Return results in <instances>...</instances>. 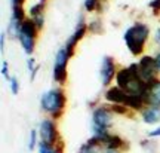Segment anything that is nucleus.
Returning a JSON list of instances; mask_svg holds the SVG:
<instances>
[{"mask_svg": "<svg viewBox=\"0 0 160 153\" xmlns=\"http://www.w3.org/2000/svg\"><path fill=\"white\" fill-rule=\"evenodd\" d=\"M40 3H45V0H40Z\"/></svg>", "mask_w": 160, "mask_h": 153, "instance_id": "obj_31", "label": "nucleus"}, {"mask_svg": "<svg viewBox=\"0 0 160 153\" xmlns=\"http://www.w3.org/2000/svg\"><path fill=\"white\" fill-rule=\"evenodd\" d=\"M36 31H37V27L33 23V19H25L22 25H21V31H19L18 39H19L21 45H22L24 51L27 52L28 55H31L33 51H34V39L37 36Z\"/></svg>", "mask_w": 160, "mask_h": 153, "instance_id": "obj_4", "label": "nucleus"}, {"mask_svg": "<svg viewBox=\"0 0 160 153\" xmlns=\"http://www.w3.org/2000/svg\"><path fill=\"white\" fill-rule=\"evenodd\" d=\"M86 33V25L83 23H79V25H77V29H76V31L73 34H71V37L68 39V42H67V45H65V52H67V55L68 57H73V54H74V48L76 45H77V42H79L83 36H85Z\"/></svg>", "mask_w": 160, "mask_h": 153, "instance_id": "obj_10", "label": "nucleus"}, {"mask_svg": "<svg viewBox=\"0 0 160 153\" xmlns=\"http://www.w3.org/2000/svg\"><path fill=\"white\" fill-rule=\"evenodd\" d=\"M150 30L148 27L142 23H137L133 24L132 27L125 31V36L123 39L126 42V46L129 48V51L133 54V55H139L144 49V43L148 37Z\"/></svg>", "mask_w": 160, "mask_h": 153, "instance_id": "obj_2", "label": "nucleus"}, {"mask_svg": "<svg viewBox=\"0 0 160 153\" xmlns=\"http://www.w3.org/2000/svg\"><path fill=\"white\" fill-rule=\"evenodd\" d=\"M11 89H12V94H18V91H19L18 80L15 79V77H11Z\"/></svg>", "mask_w": 160, "mask_h": 153, "instance_id": "obj_21", "label": "nucleus"}, {"mask_svg": "<svg viewBox=\"0 0 160 153\" xmlns=\"http://www.w3.org/2000/svg\"><path fill=\"white\" fill-rule=\"evenodd\" d=\"M142 118H144V122L145 124H156L160 120V107L159 106H151L148 107L145 112L142 113Z\"/></svg>", "mask_w": 160, "mask_h": 153, "instance_id": "obj_13", "label": "nucleus"}, {"mask_svg": "<svg viewBox=\"0 0 160 153\" xmlns=\"http://www.w3.org/2000/svg\"><path fill=\"white\" fill-rule=\"evenodd\" d=\"M85 8L88 11L99 9V0H85Z\"/></svg>", "mask_w": 160, "mask_h": 153, "instance_id": "obj_17", "label": "nucleus"}, {"mask_svg": "<svg viewBox=\"0 0 160 153\" xmlns=\"http://www.w3.org/2000/svg\"><path fill=\"white\" fill-rule=\"evenodd\" d=\"M156 64H157V68L160 70V54L157 55V57H156Z\"/></svg>", "mask_w": 160, "mask_h": 153, "instance_id": "obj_28", "label": "nucleus"}, {"mask_svg": "<svg viewBox=\"0 0 160 153\" xmlns=\"http://www.w3.org/2000/svg\"><path fill=\"white\" fill-rule=\"evenodd\" d=\"M105 153H117V150H111V149H107V152Z\"/></svg>", "mask_w": 160, "mask_h": 153, "instance_id": "obj_29", "label": "nucleus"}, {"mask_svg": "<svg viewBox=\"0 0 160 153\" xmlns=\"http://www.w3.org/2000/svg\"><path fill=\"white\" fill-rule=\"evenodd\" d=\"M64 106H65V94L59 88L46 92L42 97V108L46 110L48 113H51L55 119L62 114Z\"/></svg>", "mask_w": 160, "mask_h": 153, "instance_id": "obj_3", "label": "nucleus"}, {"mask_svg": "<svg viewBox=\"0 0 160 153\" xmlns=\"http://www.w3.org/2000/svg\"><path fill=\"white\" fill-rule=\"evenodd\" d=\"M39 152L40 153H57V150H55V147H53V146H51V144H46V143L40 141Z\"/></svg>", "mask_w": 160, "mask_h": 153, "instance_id": "obj_15", "label": "nucleus"}, {"mask_svg": "<svg viewBox=\"0 0 160 153\" xmlns=\"http://www.w3.org/2000/svg\"><path fill=\"white\" fill-rule=\"evenodd\" d=\"M68 55L65 49L58 51L57 57H55V66H53V79L59 82V83H65L67 80V61H68Z\"/></svg>", "mask_w": 160, "mask_h": 153, "instance_id": "obj_6", "label": "nucleus"}, {"mask_svg": "<svg viewBox=\"0 0 160 153\" xmlns=\"http://www.w3.org/2000/svg\"><path fill=\"white\" fill-rule=\"evenodd\" d=\"M157 39H160V30L157 31Z\"/></svg>", "mask_w": 160, "mask_h": 153, "instance_id": "obj_30", "label": "nucleus"}, {"mask_svg": "<svg viewBox=\"0 0 160 153\" xmlns=\"http://www.w3.org/2000/svg\"><path fill=\"white\" fill-rule=\"evenodd\" d=\"M128 97H129V94L125 92L119 86L110 88L108 91H107V94H105V98L110 103H113V104H125V106H126V101H128Z\"/></svg>", "mask_w": 160, "mask_h": 153, "instance_id": "obj_12", "label": "nucleus"}, {"mask_svg": "<svg viewBox=\"0 0 160 153\" xmlns=\"http://www.w3.org/2000/svg\"><path fill=\"white\" fill-rule=\"evenodd\" d=\"M111 110H113L114 113L123 114V113H126V106H120V104H116V106H111Z\"/></svg>", "mask_w": 160, "mask_h": 153, "instance_id": "obj_20", "label": "nucleus"}, {"mask_svg": "<svg viewBox=\"0 0 160 153\" xmlns=\"http://www.w3.org/2000/svg\"><path fill=\"white\" fill-rule=\"evenodd\" d=\"M111 125V112L107 107H99L93 112V132L95 135H104Z\"/></svg>", "mask_w": 160, "mask_h": 153, "instance_id": "obj_5", "label": "nucleus"}, {"mask_svg": "<svg viewBox=\"0 0 160 153\" xmlns=\"http://www.w3.org/2000/svg\"><path fill=\"white\" fill-rule=\"evenodd\" d=\"M30 13H31V18L37 17V15H43V3H37V5L31 6Z\"/></svg>", "mask_w": 160, "mask_h": 153, "instance_id": "obj_16", "label": "nucleus"}, {"mask_svg": "<svg viewBox=\"0 0 160 153\" xmlns=\"http://www.w3.org/2000/svg\"><path fill=\"white\" fill-rule=\"evenodd\" d=\"M119 88L131 95H144L147 91V82L141 77L138 64H132L128 68H122L116 74Z\"/></svg>", "mask_w": 160, "mask_h": 153, "instance_id": "obj_1", "label": "nucleus"}, {"mask_svg": "<svg viewBox=\"0 0 160 153\" xmlns=\"http://www.w3.org/2000/svg\"><path fill=\"white\" fill-rule=\"evenodd\" d=\"M145 103L151 106H160V80L151 79L147 82V91L144 94Z\"/></svg>", "mask_w": 160, "mask_h": 153, "instance_id": "obj_9", "label": "nucleus"}, {"mask_svg": "<svg viewBox=\"0 0 160 153\" xmlns=\"http://www.w3.org/2000/svg\"><path fill=\"white\" fill-rule=\"evenodd\" d=\"M159 135H160V128H157V129L150 132V137H159Z\"/></svg>", "mask_w": 160, "mask_h": 153, "instance_id": "obj_26", "label": "nucleus"}, {"mask_svg": "<svg viewBox=\"0 0 160 153\" xmlns=\"http://www.w3.org/2000/svg\"><path fill=\"white\" fill-rule=\"evenodd\" d=\"M99 25H101V23L99 21H93V23H91V25H89V29H91V31H93V33H98L99 31Z\"/></svg>", "mask_w": 160, "mask_h": 153, "instance_id": "obj_22", "label": "nucleus"}, {"mask_svg": "<svg viewBox=\"0 0 160 153\" xmlns=\"http://www.w3.org/2000/svg\"><path fill=\"white\" fill-rule=\"evenodd\" d=\"M138 68H139V74L145 82H148L151 79H156V71L159 70L157 68V64H156V58L151 57H142L141 61L138 64Z\"/></svg>", "mask_w": 160, "mask_h": 153, "instance_id": "obj_7", "label": "nucleus"}, {"mask_svg": "<svg viewBox=\"0 0 160 153\" xmlns=\"http://www.w3.org/2000/svg\"><path fill=\"white\" fill-rule=\"evenodd\" d=\"M40 138H42V143L51 144V146L57 143V128L52 120L45 119L40 124Z\"/></svg>", "mask_w": 160, "mask_h": 153, "instance_id": "obj_8", "label": "nucleus"}, {"mask_svg": "<svg viewBox=\"0 0 160 153\" xmlns=\"http://www.w3.org/2000/svg\"><path fill=\"white\" fill-rule=\"evenodd\" d=\"M150 6L154 9V12H159L160 11V0H153V2L150 3Z\"/></svg>", "mask_w": 160, "mask_h": 153, "instance_id": "obj_23", "label": "nucleus"}, {"mask_svg": "<svg viewBox=\"0 0 160 153\" xmlns=\"http://www.w3.org/2000/svg\"><path fill=\"white\" fill-rule=\"evenodd\" d=\"M36 137H37V132L34 129H31V134H30V143H28V149L33 150L36 146Z\"/></svg>", "mask_w": 160, "mask_h": 153, "instance_id": "obj_19", "label": "nucleus"}, {"mask_svg": "<svg viewBox=\"0 0 160 153\" xmlns=\"http://www.w3.org/2000/svg\"><path fill=\"white\" fill-rule=\"evenodd\" d=\"M99 144H101V141L98 140L97 137H93V138H91L86 144H83V146L80 147L79 153H97Z\"/></svg>", "mask_w": 160, "mask_h": 153, "instance_id": "obj_14", "label": "nucleus"}, {"mask_svg": "<svg viewBox=\"0 0 160 153\" xmlns=\"http://www.w3.org/2000/svg\"><path fill=\"white\" fill-rule=\"evenodd\" d=\"M116 73V64L113 61V58L105 57L102 60V66H101V77H102V83L108 85L111 79L114 77Z\"/></svg>", "mask_w": 160, "mask_h": 153, "instance_id": "obj_11", "label": "nucleus"}, {"mask_svg": "<svg viewBox=\"0 0 160 153\" xmlns=\"http://www.w3.org/2000/svg\"><path fill=\"white\" fill-rule=\"evenodd\" d=\"M2 73L5 74L8 79H9V76H8V62H6V61H3V64H2Z\"/></svg>", "mask_w": 160, "mask_h": 153, "instance_id": "obj_24", "label": "nucleus"}, {"mask_svg": "<svg viewBox=\"0 0 160 153\" xmlns=\"http://www.w3.org/2000/svg\"><path fill=\"white\" fill-rule=\"evenodd\" d=\"M0 45H2V51H3V46H5V33H2V36H0Z\"/></svg>", "mask_w": 160, "mask_h": 153, "instance_id": "obj_27", "label": "nucleus"}, {"mask_svg": "<svg viewBox=\"0 0 160 153\" xmlns=\"http://www.w3.org/2000/svg\"><path fill=\"white\" fill-rule=\"evenodd\" d=\"M28 68H30V73H31V80L36 77V73H37V67H36V62H34V60L33 58H30L28 60Z\"/></svg>", "mask_w": 160, "mask_h": 153, "instance_id": "obj_18", "label": "nucleus"}, {"mask_svg": "<svg viewBox=\"0 0 160 153\" xmlns=\"http://www.w3.org/2000/svg\"><path fill=\"white\" fill-rule=\"evenodd\" d=\"M11 2H12V8H19L24 3V0H11Z\"/></svg>", "mask_w": 160, "mask_h": 153, "instance_id": "obj_25", "label": "nucleus"}]
</instances>
